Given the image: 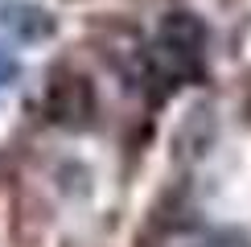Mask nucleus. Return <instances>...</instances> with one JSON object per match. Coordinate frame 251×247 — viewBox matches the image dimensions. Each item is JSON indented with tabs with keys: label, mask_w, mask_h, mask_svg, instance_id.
I'll list each match as a JSON object with an SVG mask.
<instances>
[{
	"label": "nucleus",
	"mask_w": 251,
	"mask_h": 247,
	"mask_svg": "<svg viewBox=\"0 0 251 247\" xmlns=\"http://www.w3.org/2000/svg\"><path fill=\"white\" fill-rule=\"evenodd\" d=\"M202 49H206V29L198 25V17L173 13L161 25L156 41L149 46L144 62H149V74L169 91V87H181L185 78H194L202 70Z\"/></svg>",
	"instance_id": "obj_1"
},
{
	"label": "nucleus",
	"mask_w": 251,
	"mask_h": 247,
	"mask_svg": "<svg viewBox=\"0 0 251 247\" xmlns=\"http://www.w3.org/2000/svg\"><path fill=\"white\" fill-rule=\"evenodd\" d=\"M46 111L62 128H87L95 116V91L75 70H58L46 87Z\"/></svg>",
	"instance_id": "obj_2"
},
{
	"label": "nucleus",
	"mask_w": 251,
	"mask_h": 247,
	"mask_svg": "<svg viewBox=\"0 0 251 247\" xmlns=\"http://www.w3.org/2000/svg\"><path fill=\"white\" fill-rule=\"evenodd\" d=\"M4 29L33 41V37H46L50 29H54V21L41 13V8H33V4H8L4 8Z\"/></svg>",
	"instance_id": "obj_3"
},
{
	"label": "nucleus",
	"mask_w": 251,
	"mask_h": 247,
	"mask_svg": "<svg viewBox=\"0 0 251 247\" xmlns=\"http://www.w3.org/2000/svg\"><path fill=\"white\" fill-rule=\"evenodd\" d=\"M21 74V66H17V58L8 54V49H0V87H4V82H13Z\"/></svg>",
	"instance_id": "obj_4"
}]
</instances>
